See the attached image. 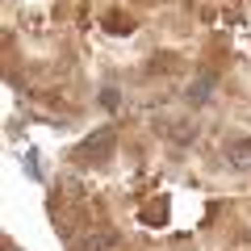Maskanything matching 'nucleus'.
Listing matches in <instances>:
<instances>
[{
  "mask_svg": "<svg viewBox=\"0 0 251 251\" xmlns=\"http://www.w3.org/2000/svg\"><path fill=\"white\" fill-rule=\"evenodd\" d=\"M109 155H113V130H109V126L97 130V134L80 147V159L84 163H100V159H109Z\"/></svg>",
  "mask_w": 251,
  "mask_h": 251,
  "instance_id": "nucleus-1",
  "label": "nucleus"
},
{
  "mask_svg": "<svg viewBox=\"0 0 251 251\" xmlns=\"http://www.w3.org/2000/svg\"><path fill=\"white\" fill-rule=\"evenodd\" d=\"M226 163L239 168V172H247L251 168V138H230V143H226Z\"/></svg>",
  "mask_w": 251,
  "mask_h": 251,
  "instance_id": "nucleus-2",
  "label": "nucleus"
},
{
  "mask_svg": "<svg viewBox=\"0 0 251 251\" xmlns=\"http://www.w3.org/2000/svg\"><path fill=\"white\" fill-rule=\"evenodd\" d=\"M117 247H122V234L117 230H92L84 239V251H117Z\"/></svg>",
  "mask_w": 251,
  "mask_h": 251,
  "instance_id": "nucleus-3",
  "label": "nucleus"
},
{
  "mask_svg": "<svg viewBox=\"0 0 251 251\" xmlns=\"http://www.w3.org/2000/svg\"><path fill=\"white\" fill-rule=\"evenodd\" d=\"M172 138H176V143H188V138H197V126L188 130V122H176V130H172Z\"/></svg>",
  "mask_w": 251,
  "mask_h": 251,
  "instance_id": "nucleus-6",
  "label": "nucleus"
},
{
  "mask_svg": "<svg viewBox=\"0 0 251 251\" xmlns=\"http://www.w3.org/2000/svg\"><path fill=\"white\" fill-rule=\"evenodd\" d=\"M209 88H214V75H201V80H193V84H188V92H184V97L193 100V105H205V100H209Z\"/></svg>",
  "mask_w": 251,
  "mask_h": 251,
  "instance_id": "nucleus-4",
  "label": "nucleus"
},
{
  "mask_svg": "<svg viewBox=\"0 0 251 251\" xmlns=\"http://www.w3.org/2000/svg\"><path fill=\"white\" fill-rule=\"evenodd\" d=\"M100 100H105V109H117V92L113 88H105V97H100Z\"/></svg>",
  "mask_w": 251,
  "mask_h": 251,
  "instance_id": "nucleus-7",
  "label": "nucleus"
},
{
  "mask_svg": "<svg viewBox=\"0 0 251 251\" xmlns=\"http://www.w3.org/2000/svg\"><path fill=\"white\" fill-rule=\"evenodd\" d=\"M4 251H17V247H13V243H9V247H4Z\"/></svg>",
  "mask_w": 251,
  "mask_h": 251,
  "instance_id": "nucleus-8",
  "label": "nucleus"
},
{
  "mask_svg": "<svg viewBox=\"0 0 251 251\" xmlns=\"http://www.w3.org/2000/svg\"><path fill=\"white\" fill-rule=\"evenodd\" d=\"M109 29H113V34H130V29H134V21L122 17V13H109Z\"/></svg>",
  "mask_w": 251,
  "mask_h": 251,
  "instance_id": "nucleus-5",
  "label": "nucleus"
}]
</instances>
